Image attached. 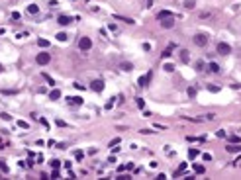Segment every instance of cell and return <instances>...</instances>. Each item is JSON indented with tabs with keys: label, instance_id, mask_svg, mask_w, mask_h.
I'll return each mask as SVG.
<instances>
[{
	"label": "cell",
	"instance_id": "cell-20",
	"mask_svg": "<svg viewBox=\"0 0 241 180\" xmlns=\"http://www.w3.org/2000/svg\"><path fill=\"white\" fill-rule=\"evenodd\" d=\"M27 12H30V14H37V12H39V8H37L36 4H30V6H27Z\"/></svg>",
	"mask_w": 241,
	"mask_h": 180
},
{
	"label": "cell",
	"instance_id": "cell-4",
	"mask_svg": "<svg viewBox=\"0 0 241 180\" xmlns=\"http://www.w3.org/2000/svg\"><path fill=\"white\" fill-rule=\"evenodd\" d=\"M151 78H153V73H147V75H143V76H139V80H137V84L141 88H145L149 82H151Z\"/></svg>",
	"mask_w": 241,
	"mask_h": 180
},
{
	"label": "cell",
	"instance_id": "cell-9",
	"mask_svg": "<svg viewBox=\"0 0 241 180\" xmlns=\"http://www.w3.org/2000/svg\"><path fill=\"white\" fill-rule=\"evenodd\" d=\"M67 102L71 106H80V104H82V98H80V96H71V98H67Z\"/></svg>",
	"mask_w": 241,
	"mask_h": 180
},
{
	"label": "cell",
	"instance_id": "cell-39",
	"mask_svg": "<svg viewBox=\"0 0 241 180\" xmlns=\"http://www.w3.org/2000/svg\"><path fill=\"white\" fill-rule=\"evenodd\" d=\"M12 20H20V12H12Z\"/></svg>",
	"mask_w": 241,
	"mask_h": 180
},
{
	"label": "cell",
	"instance_id": "cell-19",
	"mask_svg": "<svg viewBox=\"0 0 241 180\" xmlns=\"http://www.w3.org/2000/svg\"><path fill=\"white\" fill-rule=\"evenodd\" d=\"M186 94H188V96H190V98H196V88H194V86H188Z\"/></svg>",
	"mask_w": 241,
	"mask_h": 180
},
{
	"label": "cell",
	"instance_id": "cell-14",
	"mask_svg": "<svg viewBox=\"0 0 241 180\" xmlns=\"http://www.w3.org/2000/svg\"><path fill=\"white\" fill-rule=\"evenodd\" d=\"M49 98H51V100H59V98H61V90H57V88L51 90V92H49Z\"/></svg>",
	"mask_w": 241,
	"mask_h": 180
},
{
	"label": "cell",
	"instance_id": "cell-35",
	"mask_svg": "<svg viewBox=\"0 0 241 180\" xmlns=\"http://www.w3.org/2000/svg\"><path fill=\"white\" fill-rule=\"evenodd\" d=\"M0 170H4V172H8V167H6V164L2 163V161H0Z\"/></svg>",
	"mask_w": 241,
	"mask_h": 180
},
{
	"label": "cell",
	"instance_id": "cell-29",
	"mask_svg": "<svg viewBox=\"0 0 241 180\" xmlns=\"http://www.w3.org/2000/svg\"><path fill=\"white\" fill-rule=\"evenodd\" d=\"M184 170H186V163H182V164L179 167V170H176V176H179V174H182Z\"/></svg>",
	"mask_w": 241,
	"mask_h": 180
},
{
	"label": "cell",
	"instance_id": "cell-8",
	"mask_svg": "<svg viewBox=\"0 0 241 180\" xmlns=\"http://www.w3.org/2000/svg\"><path fill=\"white\" fill-rule=\"evenodd\" d=\"M161 26L165 27V30H171V27L174 26V20H173V16H171V18H165V20H161Z\"/></svg>",
	"mask_w": 241,
	"mask_h": 180
},
{
	"label": "cell",
	"instance_id": "cell-3",
	"mask_svg": "<svg viewBox=\"0 0 241 180\" xmlns=\"http://www.w3.org/2000/svg\"><path fill=\"white\" fill-rule=\"evenodd\" d=\"M216 51H218L219 55H229V53H231V47H229V43H225V41H222V43H218V47H216Z\"/></svg>",
	"mask_w": 241,
	"mask_h": 180
},
{
	"label": "cell",
	"instance_id": "cell-17",
	"mask_svg": "<svg viewBox=\"0 0 241 180\" xmlns=\"http://www.w3.org/2000/svg\"><path fill=\"white\" fill-rule=\"evenodd\" d=\"M196 157H198V149H194V147L188 149V159H196Z\"/></svg>",
	"mask_w": 241,
	"mask_h": 180
},
{
	"label": "cell",
	"instance_id": "cell-18",
	"mask_svg": "<svg viewBox=\"0 0 241 180\" xmlns=\"http://www.w3.org/2000/svg\"><path fill=\"white\" fill-rule=\"evenodd\" d=\"M163 70H165V73H173V70H174V65H171V63H165V65H163Z\"/></svg>",
	"mask_w": 241,
	"mask_h": 180
},
{
	"label": "cell",
	"instance_id": "cell-44",
	"mask_svg": "<svg viewBox=\"0 0 241 180\" xmlns=\"http://www.w3.org/2000/svg\"><path fill=\"white\" fill-rule=\"evenodd\" d=\"M118 143H120V139H112V141H110V147H114V145H118Z\"/></svg>",
	"mask_w": 241,
	"mask_h": 180
},
{
	"label": "cell",
	"instance_id": "cell-22",
	"mask_svg": "<svg viewBox=\"0 0 241 180\" xmlns=\"http://www.w3.org/2000/svg\"><path fill=\"white\" fill-rule=\"evenodd\" d=\"M37 45H39V47H49V41H47V39H41V37H39V39H37Z\"/></svg>",
	"mask_w": 241,
	"mask_h": 180
},
{
	"label": "cell",
	"instance_id": "cell-45",
	"mask_svg": "<svg viewBox=\"0 0 241 180\" xmlns=\"http://www.w3.org/2000/svg\"><path fill=\"white\" fill-rule=\"evenodd\" d=\"M210 16H212L210 12H202V14H200V18H210Z\"/></svg>",
	"mask_w": 241,
	"mask_h": 180
},
{
	"label": "cell",
	"instance_id": "cell-30",
	"mask_svg": "<svg viewBox=\"0 0 241 180\" xmlns=\"http://www.w3.org/2000/svg\"><path fill=\"white\" fill-rule=\"evenodd\" d=\"M196 70H204V61H196Z\"/></svg>",
	"mask_w": 241,
	"mask_h": 180
},
{
	"label": "cell",
	"instance_id": "cell-37",
	"mask_svg": "<svg viewBox=\"0 0 241 180\" xmlns=\"http://www.w3.org/2000/svg\"><path fill=\"white\" fill-rule=\"evenodd\" d=\"M51 178H59V170H57V168H55V170L51 172Z\"/></svg>",
	"mask_w": 241,
	"mask_h": 180
},
{
	"label": "cell",
	"instance_id": "cell-10",
	"mask_svg": "<svg viewBox=\"0 0 241 180\" xmlns=\"http://www.w3.org/2000/svg\"><path fill=\"white\" fill-rule=\"evenodd\" d=\"M57 22H59V26H69V24H71L73 20H71L69 16H59V20H57Z\"/></svg>",
	"mask_w": 241,
	"mask_h": 180
},
{
	"label": "cell",
	"instance_id": "cell-21",
	"mask_svg": "<svg viewBox=\"0 0 241 180\" xmlns=\"http://www.w3.org/2000/svg\"><path fill=\"white\" fill-rule=\"evenodd\" d=\"M120 69L122 70H131V69H133V65H131V63H122Z\"/></svg>",
	"mask_w": 241,
	"mask_h": 180
},
{
	"label": "cell",
	"instance_id": "cell-13",
	"mask_svg": "<svg viewBox=\"0 0 241 180\" xmlns=\"http://www.w3.org/2000/svg\"><path fill=\"white\" fill-rule=\"evenodd\" d=\"M206 70H208V73H219V65L218 63H210Z\"/></svg>",
	"mask_w": 241,
	"mask_h": 180
},
{
	"label": "cell",
	"instance_id": "cell-32",
	"mask_svg": "<svg viewBox=\"0 0 241 180\" xmlns=\"http://www.w3.org/2000/svg\"><path fill=\"white\" fill-rule=\"evenodd\" d=\"M171 55H173V53H171V47H169V49H165V51H163V59H169Z\"/></svg>",
	"mask_w": 241,
	"mask_h": 180
},
{
	"label": "cell",
	"instance_id": "cell-38",
	"mask_svg": "<svg viewBox=\"0 0 241 180\" xmlns=\"http://www.w3.org/2000/svg\"><path fill=\"white\" fill-rule=\"evenodd\" d=\"M0 118L4 119V121H10V116H8V114H0Z\"/></svg>",
	"mask_w": 241,
	"mask_h": 180
},
{
	"label": "cell",
	"instance_id": "cell-27",
	"mask_svg": "<svg viewBox=\"0 0 241 180\" xmlns=\"http://www.w3.org/2000/svg\"><path fill=\"white\" fill-rule=\"evenodd\" d=\"M57 39L59 41H67L69 37H67V33H63V31H61V33H57Z\"/></svg>",
	"mask_w": 241,
	"mask_h": 180
},
{
	"label": "cell",
	"instance_id": "cell-25",
	"mask_svg": "<svg viewBox=\"0 0 241 180\" xmlns=\"http://www.w3.org/2000/svg\"><path fill=\"white\" fill-rule=\"evenodd\" d=\"M228 143H239V135H229Z\"/></svg>",
	"mask_w": 241,
	"mask_h": 180
},
{
	"label": "cell",
	"instance_id": "cell-46",
	"mask_svg": "<svg viewBox=\"0 0 241 180\" xmlns=\"http://www.w3.org/2000/svg\"><path fill=\"white\" fill-rule=\"evenodd\" d=\"M2 70H4V67H2V65H0V73H2Z\"/></svg>",
	"mask_w": 241,
	"mask_h": 180
},
{
	"label": "cell",
	"instance_id": "cell-24",
	"mask_svg": "<svg viewBox=\"0 0 241 180\" xmlns=\"http://www.w3.org/2000/svg\"><path fill=\"white\" fill-rule=\"evenodd\" d=\"M135 104H137V108H139V110H143V108H145V102H143L141 98H135Z\"/></svg>",
	"mask_w": 241,
	"mask_h": 180
},
{
	"label": "cell",
	"instance_id": "cell-33",
	"mask_svg": "<svg viewBox=\"0 0 241 180\" xmlns=\"http://www.w3.org/2000/svg\"><path fill=\"white\" fill-rule=\"evenodd\" d=\"M43 78H45V80H47V82H49V84H55V80H53V78H51V76H49V75H45V73H43Z\"/></svg>",
	"mask_w": 241,
	"mask_h": 180
},
{
	"label": "cell",
	"instance_id": "cell-31",
	"mask_svg": "<svg viewBox=\"0 0 241 180\" xmlns=\"http://www.w3.org/2000/svg\"><path fill=\"white\" fill-rule=\"evenodd\" d=\"M208 90H210V92H219V86H214V84H208Z\"/></svg>",
	"mask_w": 241,
	"mask_h": 180
},
{
	"label": "cell",
	"instance_id": "cell-1",
	"mask_svg": "<svg viewBox=\"0 0 241 180\" xmlns=\"http://www.w3.org/2000/svg\"><path fill=\"white\" fill-rule=\"evenodd\" d=\"M192 41H194L196 47H204V45H208V35H206V33H196Z\"/></svg>",
	"mask_w": 241,
	"mask_h": 180
},
{
	"label": "cell",
	"instance_id": "cell-26",
	"mask_svg": "<svg viewBox=\"0 0 241 180\" xmlns=\"http://www.w3.org/2000/svg\"><path fill=\"white\" fill-rule=\"evenodd\" d=\"M82 157H84L82 151H75V159H76V161H82Z\"/></svg>",
	"mask_w": 241,
	"mask_h": 180
},
{
	"label": "cell",
	"instance_id": "cell-43",
	"mask_svg": "<svg viewBox=\"0 0 241 180\" xmlns=\"http://www.w3.org/2000/svg\"><path fill=\"white\" fill-rule=\"evenodd\" d=\"M57 125H59V127H65V125H67V123L63 121V119H57Z\"/></svg>",
	"mask_w": 241,
	"mask_h": 180
},
{
	"label": "cell",
	"instance_id": "cell-7",
	"mask_svg": "<svg viewBox=\"0 0 241 180\" xmlns=\"http://www.w3.org/2000/svg\"><path fill=\"white\" fill-rule=\"evenodd\" d=\"M225 151H228V153H241V145L239 143H228Z\"/></svg>",
	"mask_w": 241,
	"mask_h": 180
},
{
	"label": "cell",
	"instance_id": "cell-34",
	"mask_svg": "<svg viewBox=\"0 0 241 180\" xmlns=\"http://www.w3.org/2000/svg\"><path fill=\"white\" fill-rule=\"evenodd\" d=\"M202 159H204V161H212V155L210 153H204V155H202Z\"/></svg>",
	"mask_w": 241,
	"mask_h": 180
},
{
	"label": "cell",
	"instance_id": "cell-23",
	"mask_svg": "<svg viewBox=\"0 0 241 180\" xmlns=\"http://www.w3.org/2000/svg\"><path fill=\"white\" fill-rule=\"evenodd\" d=\"M184 6H186L188 10H192L194 6H196V2H194V0H186V2H184Z\"/></svg>",
	"mask_w": 241,
	"mask_h": 180
},
{
	"label": "cell",
	"instance_id": "cell-40",
	"mask_svg": "<svg viewBox=\"0 0 241 180\" xmlns=\"http://www.w3.org/2000/svg\"><path fill=\"white\" fill-rule=\"evenodd\" d=\"M18 125H20V127H24V129H27V121H18Z\"/></svg>",
	"mask_w": 241,
	"mask_h": 180
},
{
	"label": "cell",
	"instance_id": "cell-41",
	"mask_svg": "<svg viewBox=\"0 0 241 180\" xmlns=\"http://www.w3.org/2000/svg\"><path fill=\"white\" fill-rule=\"evenodd\" d=\"M216 135H218V137H225V131H223V129H219V131H216Z\"/></svg>",
	"mask_w": 241,
	"mask_h": 180
},
{
	"label": "cell",
	"instance_id": "cell-5",
	"mask_svg": "<svg viewBox=\"0 0 241 180\" xmlns=\"http://www.w3.org/2000/svg\"><path fill=\"white\" fill-rule=\"evenodd\" d=\"M36 61L39 63V65H47V63L51 61V55L49 53H39V55L36 57Z\"/></svg>",
	"mask_w": 241,
	"mask_h": 180
},
{
	"label": "cell",
	"instance_id": "cell-11",
	"mask_svg": "<svg viewBox=\"0 0 241 180\" xmlns=\"http://www.w3.org/2000/svg\"><path fill=\"white\" fill-rule=\"evenodd\" d=\"M173 14L169 12V10H161L159 14H157V20H165V18H171Z\"/></svg>",
	"mask_w": 241,
	"mask_h": 180
},
{
	"label": "cell",
	"instance_id": "cell-28",
	"mask_svg": "<svg viewBox=\"0 0 241 180\" xmlns=\"http://www.w3.org/2000/svg\"><path fill=\"white\" fill-rule=\"evenodd\" d=\"M51 167H53V168H59V167H61V161H57V159H53V161H51Z\"/></svg>",
	"mask_w": 241,
	"mask_h": 180
},
{
	"label": "cell",
	"instance_id": "cell-12",
	"mask_svg": "<svg viewBox=\"0 0 241 180\" xmlns=\"http://www.w3.org/2000/svg\"><path fill=\"white\" fill-rule=\"evenodd\" d=\"M180 61H182L184 65H186V63L190 61V55H188V51H186V49H182V51H180Z\"/></svg>",
	"mask_w": 241,
	"mask_h": 180
},
{
	"label": "cell",
	"instance_id": "cell-16",
	"mask_svg": "<svg viewBox=\"0 0 241 180\" xmlns=\"http://www.w3.org/2000/svg\"><path fill=\"white\" fill-rule=\"evenodd\" d=\"M114 18H116V20H120V22H125V24H135L131 18H124V16H118V14H116Z\"/></svg>",
	"mask_w": 241,
	"mask_h": 180
},
{
	"label": "cell",
	"instance_id": "cell-15",
	"mask_svg": "<svg viewBox=\"0 0 241 180\" xmlns=\"http://www.w3.org/2000/svg\"><path fill=\"white\" fill-rule=\"evenodd\" d=\"M194 172H196V174H204V172H206L204 164H198V163H194Z\"/></svg>",
	"mask_w": 241,
	"mask_h": 180
},
{
	"label": "cell",
	"instance_id": "cell-42",
	"mask_svg": "<svg viewBox=\"0 0 241 180\" xmlns=\"http://www.w3.org/2000/svg\"><path fill=\"white\" fill-rule=\"evenodd\" d=\"M143 51H151V45H149V43H143Z\"/></svg>",
	"mask_w": 241,
	"mask_h": 180
},
{
	"label": "cell",
	"instance_id": "cell-36",
	"mask_svg": "<svg viewBox=\"0 0 241 180\" xmlns=\"http://www.w3.org/2000/svg\"><path fill=\"white\" fill-rule=\"evenodd\" d=\"M114 100H116V98H112V100H110V102H108V104H106V110H110L112 106H114Z\"/></svg>",
	"mask_w": 241,
	"mask_h": 180
},
{
	"label": "cell",
	"instance_id": "cell-2",
	"mask_svg": "<svg viewBox=\"0 0 241 180\" xmlns=\"http://www.w3.org/2000/svg\"><path fill=\"white\" fill-rule=\"evenodd\" d=\"M90 47H92L90 37H80V39H79V49H80V51H88Z\"/></svg>",
	"mask_w": 241,
	"mask_h": 180
},
{
	"label": "cell",
	"instance_id": "cell-6",
	"mask_svg": "<svg viewBox=\"0 0 241 180\" xmlns=\"http://www.w3.org/2000/svg\"><path fill=\"white\" fill-rule=\"evenodd\" d=\"M90 88H92L94 92H102L104 90V80H92V82H90Z\"/></svg>",
	"mask_w": 241,
	"mask_h": 180
}]
</instances>
